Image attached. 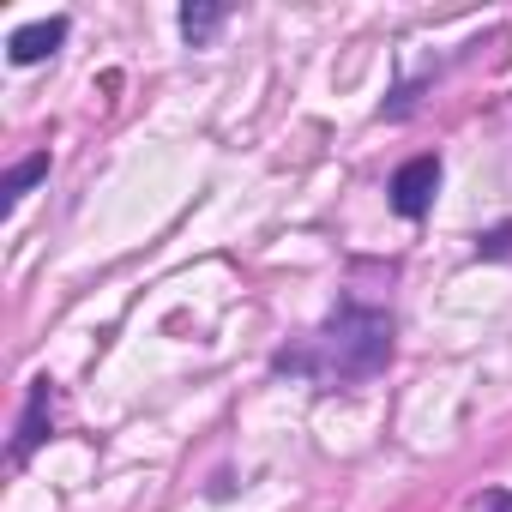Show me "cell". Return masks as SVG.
Returning a JSON list of instances; mask_svg holds the SVG:
<instances>
[{
	"mask_svg": "<svg viewBox=\"0 0 512 512\" xmlns=\"http://www.w3.org/2000/svg\"><path fill=\"white\" fill-rule=\"evenodd\" d=\"M392 356V314L380 308H362V302H344L308 344L296 350H278V374H302V380H320V386H362L386 368Z\"/></svg>",
	"mask_w": 512,
	"mask_h": 512,
	"instance_id": "obj_1",
	"label": "cell"
},
{
	"mask_svg": "<svg viewBox=\"0 0 512 512\" xmlns=\"http://www.w3.org/2000/svg\"><path fill=\"white\" fill-rule=\"evenodd\" d=\"M392 211L398 217H428L434 193H440V157H410L398 175H392Z\"/></svg>",
	"mask_w": 512,
	"mask_h": 512,
	"instance_id": "obj_2",
	"label": "cell"
},
{
	"mask_svg": "<svg viewBox=\"0 0 512 512\" xmlns=\"http://www.w3.org/2000/svg\"><path fill=\"white\" fill-rule=\"evenodd\" d=\"M61 43H67V19H37V25H19V31L7 37V61H13V67H37V61H49Z\"/></svg>",
	"mask_w": 512,
	"mask_h": 512,
	"instance_id": "obj_3",
	"label": "cell"
},
{
	"mask_svg": "<svg viewBox=\"0 0 512 512\" xmlns=\"http://www.w3.org/2000/svg\"><path fill=\"white\" fill-rule=\"evenodd\" d=\"M49 410H55V380H37V386H31V404H25V422H19V440H13V464H25V458L43 446Z\"/></svg>",
	"mask_w": 512,
	"mask_h": 512,
	"instance_id": "obj_4",
	"label": "cell"
},
{
	"mask_svg": "<svg viewBox=\"0 0 512 512\" xmlns=\"http://www.w3.org/2000/svg\"><path fill=\"white\" fill-rule=\"evenodd\" d=\"M223 19H229V7H217V0H187V7H181V37L199 49V43H205Z\"/></svg>",
	"mask_w": 512,
	"mask_h": 512,
	"instance_id": "obj_5",
	"label": "cell"
},
{
	"mask_svg": "<svg viewBox=\"0 0 512 512\" xmlns=\"http://www.w3.org/2000/svg\"><path fill=\"white\" fill-rule=\"evenodd\" d=\"M43 175H49V151L25 157V163H19V169L7 175V181H0V199H7V205H19V199H25V187H37Z\"/></svg>",
	"mask_w": 512,
	"mask_h": 512,
	"instance_id": "obj_6",
	"label": "cell"
},
{
	"mask_svg": "<svg viewBox=\"0 0 512 512\" xmlns=\"http://www.w3.org/2000/svg\"><path fill=\"white\" fill-rule=\"evenodd\" d=\"M476 253H482V260H506V253H512V223H494L488 235H476Z\"/></svg>",
	"mask_w": 512,
	"mask_h": 512,
	"instance_id": "obj_7",
	"label": "cell"
},
{
	"mask_svg": "<svg viewBox=\"0 0 512 512\" xmlns=\"http://www.w3.org/2000/svg\"><path fill=\"white\" fill-rule=\"evenodd\" d=\"M470 512H512V494H506V488H482V494L470 500Z\"/></svg>",
	"mask_w": 512,
	"mask_h": 512,
	"instance_id": "obj_8",
	"label": "cell"
}]
</instances>
